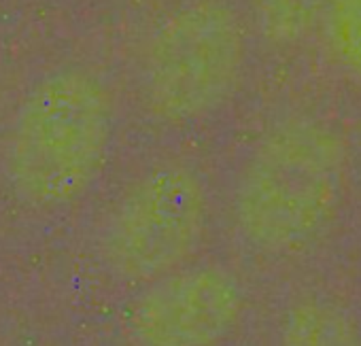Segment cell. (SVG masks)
I'll return each instance as SVG.
<instances>
[{"label":"cell","mask_w":361,"mask_h":346,"mask_svg":"<svg viewBox=\"0 0 361 346\" xmlns=\"http://www.w3.org/2000/svg\"><path fill=\"white\" fill-rule=\"evenodd\" d=\"M245 291L217 264H188L140 287L121 314L130 346H219L238 327Z\"/></svg>","instance_id":"5b68a950"},{"label":"cell","mask_w":361,"mask_h":346,"mask_svg":"<svg viewBox=\"0 0 361 346\" xmlns=\"http://www.w3.org/2000/svg\"><path fill=\"white\" fill-rule=\"evenodd\" d=\"M209 228V194L185 163H159L121 196L102 234L109 272L147 285L192 264Z\"/></svg>","instance_id":"277c9868"},{"label":"cell","mask_w":361,"mask_h":346,"mask_svg":"<svg viewBox=\"0 0 361 346\" xmlns=\"http://www.w3.org/2000/svg\"><path fill=\"white\" fill-rule=\"evenodd\" d=\"M344 190L342 138L317 119L285 121L255 144L240 170L236 228L259 253H300L327 232Z\"/></svg>","instance_id":"6da1fadb"},{"label":"cell","mask_w":361,"mask_h":346,"mask_svg":"<svg viewBox=\"0 0 361 346\" xmlns=\"http://www.w3.org/2000/svg\"><path fill=\"white\" fill-rule=\"evenodd\" d=\"M319 30L331 62L361 85V0H327Z\"/></svg>","instance_id":"ba28073f"},{"label":"cell","mask_w":361,"mask_h":346,"mask_svg":"<svg viewBox=\"0 0 361 346\" xmlns=\"http://www.w3.org/2000/svg\"><path fill=\"white\" fill-rule=\"evenodd\" d=\"M247 64V35L221 0L176 7L149 35L142 54V96L164 123L185 125L217 113L238 89Z\"/></svg>","instance_id":"3957f363"},{"label":"cell","mask_w":361,"mask_h":346,"mask_svg":"<svg viewBox=\"0 0 361 346\" xmlns=\"http://www.w3.org/2000/svg\"><path fill=\"white\" fill-rule=\"evenodd\" d=\"M279 346H361V327L338 302L306 297L287 310Z\"/></svg>","instance_id":"8992f818"},{"label":"cell","mask_w":361,"mask_h":346,"mask_svg":"<svg viewBox=\"0 0 361 346\" xmlns=\"http://www.w3.org/2000/svg\"><path fill=\"white\" fill-rule=\"evenodd\" d=\"M327 0H251L259 35L274 47H298L321 28Z\"/></svg>","instance_id":"52a82bcc"},{"label":"cell","mask_w":361,"mask_h":346,"mask_svg":"<svg viewBox=\"0 0 361 346\" xmlns=\"http://www.w3.org/2000/svg\"><path fill=\"white\" fill-rule=\"evenodd\" d=\"M113 140V102L90 70L41 77L16 111L7 140L13 194L41 211L81 200L98 181Z\"/></svg>","instance_id":"7a4b0ae2"}]
</instances>
